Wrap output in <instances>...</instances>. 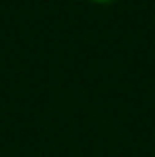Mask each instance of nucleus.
Listing matches in <instances>:
<instances>
[{
  "label": "nucleus",
  "mask_w": 155,
  "mask_h": 157,
  "mask_svg": "<svg viewBox=\"0 0 155 157\" xmlns=\"http://www.w3.org/2000/svg\"><path fill=\"white\" fill-rule=\"evenodd\" d=\"M87 2H91V4H100V6H108V4H115L117 0H87Z\"/></svg>",
  "instance_id": "nucleus-1"
}]
</instances>
